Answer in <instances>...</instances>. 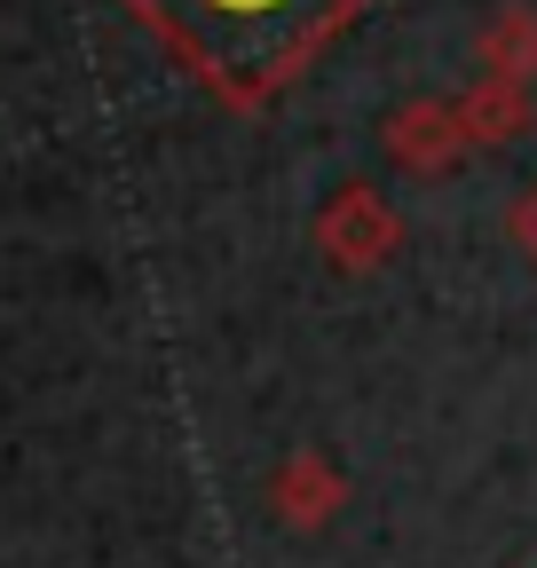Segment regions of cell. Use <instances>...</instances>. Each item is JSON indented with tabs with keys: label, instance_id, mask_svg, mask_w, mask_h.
Listing matches in <instances>:
<instances>
[]
</instances>
